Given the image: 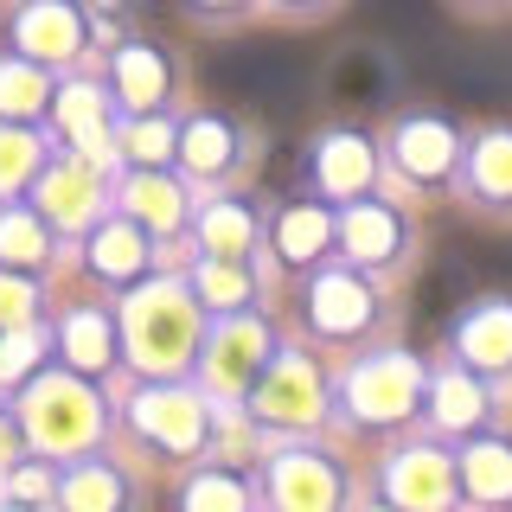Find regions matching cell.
Returning <instances> with one entry per match:
<instances>
[{
	"label": "cell",
	"instance_id": "21",
	"mask_svg": "<svg viewBox=\"0 0 512 512\" xmlns=\"http://www.w3.org/2000/svg\"><path fill=\"white\" fill-rule=\"evenodd\" d=\"M116 103H122V116H148V109L167 103V90H173V71H167V58L154 52V45H141V39H128L116 45Z\"/></svg>",
	"mask_w": 512,
	"mask_h": 512
},
{
	"label": "cell",
	"instance_id": "19",
	"mask_svg": "<svg viewBox=\"0 0 512 512\" xmlns=\"http://www.w3.org/2000/svg\"><path fill=\"white\" fill-rule=\"evenodd\" d=\"M423 410L442 436H474V429L487 423V384H480V372H468V365H448V372L429 378Z\"/></svg>",
	"mask_w": 512,
	"mask_h": 512
},
{
	"label": "cell",
	"instance_id": "4",
	"mask_svg": "<svg viewBox=\"0 0 512 512\" xmlns=\"http://www.w3.org/2000/svg\"><path fill=\"white\" fill-rule=\"evenodd\" d=\"M269 359H276V333H269V320L256 308L212 314V327H205V340H199L192 378H199V391L212 397V404H244Z\"/></svg>",
	"mask_w": 512,
	"mask_h": 512
},
{
	"label": "cell",
	"instance_id": "29",
	"mask_svg": "<svg viewBox=\"0 0 512 512\" xmlns=\"http://www.w3.org/2000/svg\"><path fill=\"white\" fill-rule=\"evenodd\" d=\"M468 192L487 205H512V128H487L468 148Z\"/></svg>",
	"mask_w": 512,
	"mask_h": 512
},
{
	"label": "cell",
	"instance_id": "8",
	"mask_svg": "<svg viewBox=\"0 0 512 512\" xmlns=\"http://www.w3.org/2000/svg\"><path fill=\"white\" fill-rule=\"evenodd\" d=\"M378 493H384V506L436 512V506H455L461 480H455V461H448L436 442H404V448H391V455H384Z\"/></svg>",
	"mask_w": 512,
	"mask_h": 512
},
{
	"label": "cell",
	"instance_id": "26",
	"mask_svg": "<svg viewBox=\"0 0 512 512\" xmlns=\"http://www.w3.org/2000/svg\"><path fill=\"white\" fill-rule=\"evenodd\" d=\"M58 500L71 512H122L128 506V480H122V468H109L103 455H84V461H71V468L58 474Z\"/></svg>",
	"mask_w": 512,
	"mask_h": 512
},
{
	"label": "cell",
	"instance_id": "2",
	"mask_svg": "<svg viewBox=\"0 0 512 512\" xmlns=\"http://www.w3.org/2000/svg\"><path fill=\"white\" fill-rule=\"evenodd\" d=\"M20 423L39 455H90L103 436V397L84 372H32L20 384Z\"/></svg>",
	"mask_w": 512,
	"mask_h": 512
},
{
	"label": "cell",
	"instance_id": "37",
	"mask_svg": "<svg viewBox=\"0 0 512 512\" xmlns=\"http://www.w3.org/2000/svg\"><path fill=\"white\" fill-rule=\"evenodd\" d=\"M26 423H20V410H0V474H7L13 468V461H20L26 455Z\"/></svg>",
	"mask_w": 512,
	"mask_h": 512
},
{
	"label": "cell",
	"instance_id": "20",
	"mask_svg": "<svg viewBox=\"0 0 512 512\" xmlns=\"http://www.w3.org/2000/svg\"><path fill=\"white\" fill-rule=\"evenodd\" d=\"M84 250H90V269L103 282H141L148 276V231H141L135 218H96L90 231H84Z\"/></svg>",
	"mask_w": 512,
	"mask_h": 512
},
{
	"label": "cell",
	"instance_id": "32",
	"mask_svg": "<svg viewBox=\"0 0 512 512\" xmlns=\"http://www.w3.org/2000/svg\"><path fill=\"white\" fill-rule=\"evenodd\" d=\"M173 148H180V122H167L160 109L122 122V160L128 167H167Z\"/></svg>",
	"mask_w": 512,
	"mask_h": 512
},
{
	"label": "cell",
	"instance_id": "7",
	"mask_svg": "<svg viewBox=\"0 0 512 512\" xmlns=\"http://www.w3.org/2000/svg\"><path fill=\"white\" fill-rule=\"evenodd\" d=\"M32 205L52 231L84 237L96 218H103V167H90L84 154H58L32 173Z\"/></svg>",
	"mask_w": 512,
	"mask_h": 512
},
{
	"label": "cell",
	"instance_id": "12",
	"mask_svg": "<svg viewBox=\"0 0 512 512\" xmlns=\"http://www.w3.org/2000/svg\"><path fill=\"white\" fill-rule=\"evenodd\" d=\"M90 39V13L77 0H26L13 13V52L39 58V64H71Z\"/></svg>",
	"mask_w": 512,
	"mask_h": 512
},
{
	"label": "cell",
	"instance_id": "22",
	"mask_svg": "<svg viewBox=\"0 0 512 512\" xmlns=\"http://www.w3.org/2000/svg\"><path fill=\"white\" fill-rule=\"evenodd\" d=\"M116 340H122V327L109 320L103 308H71L58 320V352H64V365L71 372H103L109 359H116Z\"/></svg>",
	"mask_w": 512,
	"mask_h": 512
},
{
	"label": "cell",
	"instance_id": "18",
	"mask_svg": "<svg viewBox=\"0 0 512 512\" xmlns=\"http://www.w3.org/2000/svg\"><path fill=\"white\" fill-rule=\"evenodd\" d=\"M237 128L224 116H186L180 122V148H173V160H180V173H192V180L218 186L237 173Z\"/></svg>",
	"mask_w": 512,
	"mask_h": 512
},
{
	"label": "cell",
	"instance_id": "34",
	"mask_svg": "<svg viewBox=\"0 0 512 512\" xmlns=\"http://www.w3.org/2000/svg\"><path fill=\"white\" fill-rule=\"evenodd\" d=\"M39 359H45V327H39V320H32V327L0 333V391L26 384L32 372H39Z\"/></svg>",
	"mask_w": 512,
	"mask_h": 512
},
{
	"label": "cell",
	"instance_id": "6",
	"mask_svg": "<svg viewBox=\"0 0 512 512\" xmlns=\"http://www.w3.org/2000/svg\"><path fill=\"white\" fill-rule=\"evenodd\" d=\"M128 429H135L141 442H154L160 455L192 461V455L212 448L218 404L205 391H186L180 378H148L135 397H128Z\"/></svg>",
	"mask_w": 512,
	"mask_h": 512
},
{
	"label": "cell",
	"instance_id": "31",
	"mask_svg": "<svg viewBox=\"0 0 512 512\" xmlns=\"http://www.w3.org/2000/svg\"><path fill=\"white\" fill-rule=\"evenodd\" d=\"M39 167H45V141L32 135V122H0V199L26 192Z\"/></svg>",
	"mask_w": 512,
	"mask_h": 512
},
{
	"label": "cell",
	"instance_id": "33",
	"mask_svg": "<svg viewBox=\"0 0 512 512\" xmlns=\"http://www.w3.org/2000/svg\"><path fill=\"white\" fill-rule=\"evenodd\" d=\"M180 506H186V512H244V506H250V487H244L231 468H199V474L180 487Z\"/></svg>",
	"mask_w": 512,
	"mask_h": 512
},
{
	"label": "cell",
	"instance_id": "3",
	"mask_svg": "<svg viewBox=\"0 0 512 512\" xmlns=\"http://www.w3.org/2000/svg\"><path fill=\"white\" fill-rule=\"evenodd\" d=\"M423 391H429V372L416 352H372V359H352L340 384H333V404H340L359 429H397L423 410Z\"/></svg>",
	"mask_w": 512,
	"mask_h": 512
},
{
	"label": "cell",
	"instance_id": "15",
	"mask_svg": "<svg viewBox=\"0 0 512 512\" xmlns=\"http://www.w3.org/2000/svg\"><path fill=\"white\" fill-rule=\"evenodd\" d=\"M455 359L480 378L512 372V301L506 295L474 301V308L455 320Z\"/></svg>",
	"mask_w": 512,
	"mask_h": 512
},
{
	"label": "cell",
	"instance_id": "16",
	"mask_svg": "<svg viewBox=\"0 0 512 512\" xmlns=\"http://www.w3.org/2000/svg\"><path fill=\"white\" fill-rule=\"evenodd\" d=\"M314 186H320V199H359V192H372L378 180V154H372V141L365 135H352V128H333V135H320L314 141Z\"/></svg>",
	"mask_w": 512,
	"mask_h": 512
},
{
	"label": "cell",
	"instance_id": "17",
	"mask_svg": "<svg viewBox=\"0 0 512 512\" xmlns=\"http://www.w3.org/2000/svg\"><path fill=\"white\" fill-rule=\"evenodd\" d=\"M333 244H340L352 263H365V269L391 263V256L404 250V218H397L384 199H365L359 192V199H346V212L333 218Z\"/></svg>",
	"mask_w": 512,
	"mask_h": 512
},
{
	"label": "cell",
	"instance_id": "10",
	"mask_svg": "<svg viewBox=\"0 0 512 512\" xmlns=\"http://www.w3.org/2000/svg\"><path fill=\"white\" fill-rule=\"evenodd\" d=\"M52 128H58V141L71 154H84L90 167H116L122 160V135L109 128V103H103V90L84 84V77H71L64 90H52Z\"/></svg>",
	"mask_w": 512,
	"mask_h": 512
},
{
	"label": "cell",
	"instance_id": "30",
	"mask_svg": "<svg viewBox=\"0 0 512 512\" xmlns=\"http://www.w3.org/2000/svg\"><path fill=\"white\" fill-rule=\"evenodd\" d=\"M52 256V224L39 205H0V263L7 269H39Z\"/></svg>",
	"mask_w": 512,
	"mask_h": 512
},
{
	"label": "cell",
	"instance_id": "24",
	"mask_svg": "<svg viewBox=\"0 0 512 512\" xmlns=\"http://www.w3.org/2000/svg\"><path fill=\"white\" fill-rule=\"evenodd\" d=\"M256 231H263V224H256V212L244 199H212V205L192 212V237H199L205 256H250Z\"/></svg>",
	"mask_w": 512,
	"mask_h": 512
},
{
	"label": "cell",
	"instance_id": "23",
	"mask_svg": "<svg viewBox=\"0 0 512 512\" xmlns=\"http://www.w3.org/2000/svg\"><path fill=\"white\" fill-rule=\"evenodd\" d=\"M455 480H461V493L480 506H500L512 500V442H493V436H480L468 442L455 455Z\"/></svg>",
	"mask_w": 512,
	"mask_h": 512
},
{
	"label": "cell",
	"instance_id": "5",
	"mask_svg": "<svg viewBox=\"0 0 512 512\" xmlns=\"http://www.w3.org/2000/svg\"><path fill=\"white\" fill-rule=\"evenodd\" d=\"M327 404H333V384L320 378V365L295 346H276V359L263 365V378L244 397V416L250 429H269V436H308V429H320Z\"/></svg>",
	"mask_w": 512,
	"mask_h": 512
},
{
	"label": "cell",
	"instance_id": "28",
	"mask_svg": "<svg viewBox=\"0 0 512 512\" xmlns=\"http://www.w3.org/2000/svg\"><path fill=\"white\" fill-rule=\"evenodd\" d=\"M333 244V212L327 205H282V218H276V256L288 269H308L320 263Z\"/></svg>",
	"mask_w": 512,
	"mask_h": 512
},
{
	"label": "cell",
	"instance_id": "39",
	"mask_svg": "<svg viewBox=\"0 0 512 512\" xmlns=\"http://www.w3.org/2000/svg\"><path fill=\"white\" fill-rule=\"evenodd\" d=\"M282 7H308V0H282Z\"/></svg>",
	"mask_w": 512,
	"mask_h": 512
},
{
	"label": "cell",
	"instance_id": "25",
	"mask_svg": "<svg viewBox=\"0 0 512 512\" xmlns=\"http://www.w3.org/2000/svg\"><path fill=\"white\" fill-rule=\"evenodd\" d=\"M186 282H192V295L205 301V314H237V308L256 301V276H250L244 256H205L199 250V263H192Z\"/></svg>",
	"mask_w": 512,
	"mask_h": 512
},
{
	"label": "cell",
	"instance_id": "38",
	"mask_svg": "<svg viewBox=\"0 0 512 512\" xmlns=\"http://www.w3.org/2000/svg\"><path fill=\"white\" fill-rule=\"evenodd\" d=\"M186 7H199V13H237L244 0H186Z\"/></svg>",
	"mask_w": 512,
	"mask_h": 512
},
{
	"label": "cell",
	"instance_id": "9",
	"mask_svg": "<svg viewBox=\"0 0 512 512\" xmlns=\"http://www.w3.org/2000/svg\"><path fill=\"white\" fill-rule=\"evenodd\" d=\"M269 500L282 512H327L346 500V480L333 468V455L308 448L301 436H282V448L269 455Z\"/></svg>",
	"mask_w": 512,
	"mask_h": 512
},
{
	"label": "cell",
	"instance_id": "14",
	"mask_svg": "<svg viewBox=\"0 0 512 512\" xmlns=\"http://www.w3.org/2000/svg\"><path fill=\"white\" fill-rule=\"evenodd\" d=\"M116 205L141 224L148 237H180L192 224V205H186V186L173 180L167 167H135L128 180L116 186Z\"/></svg>",
	"mask_w": 512,
	"mask_h": 512
},
{
	"label": "cell",
	"instance_id": "1",
	"mask_svg": "<svg viewBox=\"0 0 512 512\" xmlns=\"http://www.w3.org/2000/svg\"><path fill=\"white\" fill-rule=\"evenodd\" d=\"M199 340H205V301L192 295L186 276L128 282L122 352L141 378H186L199 365Z\"/></svg>",
	"mask_w": 512,
	"mask_h": 512
},
{
	"label": "cell",
	"instance_id": "27",
	"mask_svg": "<svg viewBox=\"0 0 512 512\" xmlns=\"http://www.w3.org/2000/svg\"><path fill=\"white\" fill-rule=\"evenodd\" d=\"M39 116H52V77H45V64L26 52L0 58V122H39Z\"/></svg>",
	"mask_w": 512,
	"mask_h": 512
},
{
	"label": "cell",
	"instance_id": "35",
	"mask_svg": "<svg viewBox=\"0 0 512 512\" xmlns=\"http://www.w3.org/2000/svg\"><path fill=\"white\" fill-rule=\"evenodd\" d=\"M0 500H13V506H39V500H58V474H52V461H13L7 474H0Z\"/></svg>",
	"mask_w": 512,
	"mask_h": 512
},
{
	"label": "cell",
	"instance_id": "11",
	"mask_svg": "<svg viewBox=\"0 0 512 512\" xmlns=\"http://www.w3.org/2000/svg\"><path fill=\"white\" fill-rule=\"evenodd\" d=\"M378 320V295L359 269H320L308 282V327L320 340H359Z\"/></svg>",
	"mask_w": 512,
	"mask_h": 512
},
{
	"label": "cell",
	"instance_id": "36",
	"mask_svg": "<svg viewBox=\"0 0 512 512\" xmlns=\"http://www.w3.org/2000/svg\"><path fill=\"white\" fill-rule=\"evenodd\" d=\"M32 320H39V288H32L26 269H7V263H0V333L32 327Z\"/></svg>",
	"mask_w": 512,
	"mask_h": 512
},
{
	"label": "cell",
	"instance_id": "13",
	"mask_svg": "<svg viewBox=\"0 0 512 512\" xmlns=\"http://www.w3.org/2000/svg\"><path fill=\"white\" fill-rule=\"evenodd\" d=\"M391 160L410 186H442L461 167V135L442 116H404L391 128Z\"/></svg>",
	"mask_w": 512,
	"mask_h": 512
}]
</instances>
